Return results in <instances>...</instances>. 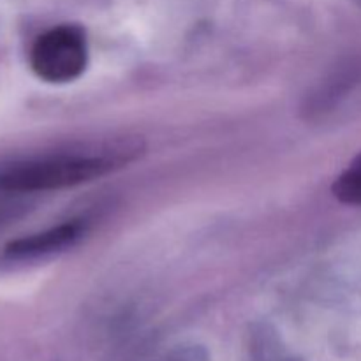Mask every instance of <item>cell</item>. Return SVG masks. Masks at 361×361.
Returning <instances> with one entry per match:
<instances>
[{
	"label": "cell",
	"instance_id": "cell-1",
	"mask_svg": "<svg viewBox=\"0 0 361 361\" xmlns=\"http://www.w3.org/2000/svg\"><path fill=\"white\" fill-rule=\"evenodd\" d=\"M129 148L76 150L11 162L0 168V190L13 194L66 189L101 178L133 155Z\"/></svg>",
	"mask_w": 361,
	"mask_h": 361
},
{
	"label": "cell",
	"instance_id": "cell-2",
	"mask_svg": "<svg viewBox=\"0 0 361 361\" xmlns=\"http://www.w3.org/2000/svg\"><path fill=\"white\" fill-rule=\"evenodd\" d=\"M88 62L85 32L62 25L39 35L30 51V67L46 83H69L83 74Z\"/></svg>",
	"mask_w": 361,
	"mask_h": 361
},
{
	"label": "cell",
	"instance_id": "cell-3",
	"mask_svg": "<svg viewBox=\"0 0 361 361\" xmlns=\"http://www.w3.org/2000/svg\"><path fill=\"white\" fill-rule=\"evenodd\" d=\"M81 231H83V228H81L80 222H67V224L56 226L48 231L16 240L9 245L7 254L14 257H35L56 252V250L73 245L81 236Z\"/></svg>",
	"mask_w": 361,
	"mask_h": 361
},
{
	"label": "cell",
	"instance_id": "cell-4",
	"mask_svg": "<svg viewBox=\"0 0 361 361\" xmlns=\"http://www.w3.org/2000/svg\"><path fill=\"white\" fill-rule=\"evenodd\" d=\"M334 194L342 203L361 207V154L335 180Z\"/></svg>",
	"mask_w": 361,
	"mask_h": 361
}]
</instances>
